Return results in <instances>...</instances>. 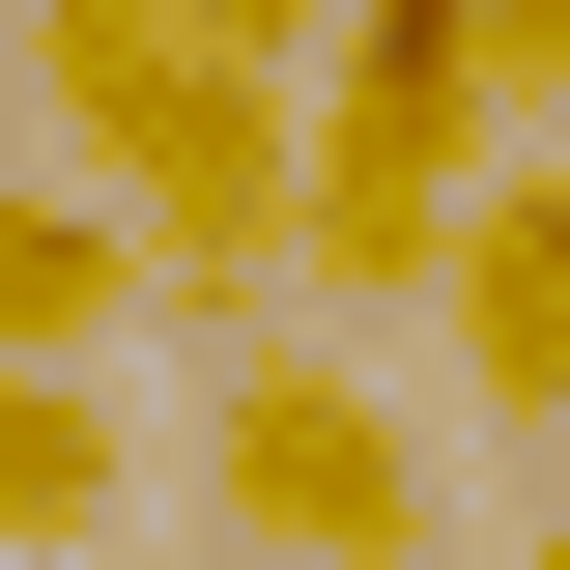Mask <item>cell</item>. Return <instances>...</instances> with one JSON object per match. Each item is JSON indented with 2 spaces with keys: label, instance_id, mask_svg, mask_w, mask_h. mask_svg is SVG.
I'll list each match as a JSON object with an SVG mask.
<instances>
[{
  "label": "cell",
  "instance_id": "1",
  "mask_svg": "<svg viewBox=\"0 0 570 570\" xmlns=\"http://www.w3.org/2000/svg\"><path fill=\"white\" fill-rule=\"evenodd\" d=\"M200 513H228V570H456L428 428L371 400L314 314H228V371H200Z\"/></svg>",
  "mask_w": 570,
  "mask_h": 570
},
{
  "label": "cell",
  "instance_id": "2",
  "mask_svg": "<svg viewBox=\"0 0 570 570\" xmlns=\"http://www.w3.org/2000/svg\"><path fill=\"white\" fill-rule=\"evenodd\" d=\"M485 0H343V58H314V314H400V285H456V142H485Z\"/></svg>",
  "mask_w": 570,
  "mask_h": 570
},
{
  "label": "cell",
  "instance_id": "3",
  "mask_svg": "<svg viewBox=\"0 0 570 570\" xmlns=\"http://www.w3.org/2000/svg\"><path fill=\"white\" fill-rule=\"evenodd\" d=\"M58 142H86V200L142 228L171 314H257V285L314 257V86H200V58H171V86H86Z\"/></svg>",
  "mask_w": 570,
  "mask_h": 570
},
{
  "label": "cell",
  "instance_id": "4",
  "mask_svg": "<svg viewBox=\"0 0 570 570\" xmlns=\"http://www.w3.org/2000/svg\"><path fill=\"white\" fill-rule=\"evenodd\" d=\"M428 314H456V371H485L513 428H570V171H485V200H456V285H428Z\"/></svg>",
  "mask_w": 570,
  "mask_h": 570
},
{
  "label": "cell",
  "instance_id": "5",
  "mask_svg": "<svg viewBox=\"0 0 570 570\" xmlns=\"http://www.w3.org/2000/svg\"><path fill=\"white\" fill-rule=\"evenodd\" d=\"M171 58H200V86H314L343 0H29V86H58V115H86V86H171Z\"/></svg>",
  "mask_w": 570,
  "mask_h": 570
},
{
  "label": "cell",
  "instance_id": "6",
  "mask_svg": "<svg viewBox=\"0 0 570 570\" xmlns=\"http://www.w3.org/2000/svg\"><path fill=\"white\" fill-rule=\"evenodd\" d=\"M115 314H171V285H142V228L58 200V171H0V371H86Z\"/></svg>",
  "mask_w": 570,
  "mask_h": 570
},
{
  "label": "cell",
  "instance_id": "7",
  "mask_svg": "<svg viewBox=\"0 0 570 570\" xmlns=\"http://www.w3.org/2000/svg\"><path fill=\"white\" fill-rule=\"evenodd\" d=\"M115 485H142V428L86 400V371H0V570H58V542H115Z\"/></svg>",
  "mask_w": 570,
  "mask_h": 570
},
{
  "label": "cell",
  "instance_id": "8",
  "mask_svg": "<svg viewBox=\"0 0 570 570\" xmlns=\"http://www.w3.org/2000/svg\"><path fill=\"white\" fill-rule=\"evenodd\" d=\"M485 86H513V115H570V0H485Z\"/></svg>",
  "mask_w": 570,
  "mask_h": 570
},
{
  "label": "cell",
  "instance_id": "9",
  "mask_svg": "<svg viewBox=\"0 0 570 570\" xmlns=\"http://www.w3.org/2000/svg\"><path fill=\"white\" fill-rule=\"evenodd\" d=\"M513 570H570V542H513Z\"/></svg>",
  "mask_w": 570,
  "mask_h": 570
},
{
  "label": "cell",
  "instance_id": "10",
  "mask_svg": "<svg viewBox=\"0 0 570 570\" xmlns=\"http://www.w3.org/2000/svg\"><path fill=\"white\" fill-rule=\"evenodd\" d=\"M0 171H29V142H0Z\"/></svg>",
  "mask_w": 570,
  "mask_h": 570
}]
</instances>
